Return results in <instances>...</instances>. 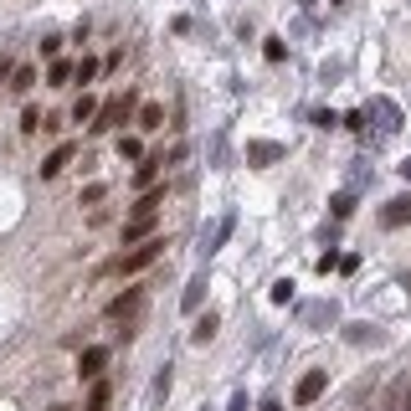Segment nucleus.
<instances>
[{"label": "nucleus", "instance_id": "nucleus-1", "mask_svg": "<svg viewBox=\"0 0 411 411\" xmlns=\"http://www.w3.org/2000/svg\"><path fill=\"white\" fill-rule=\"evenodd\" d=\"M165 257V236H144V242H128L114 263H108L103 273H119V278H134V273H144V268H155Z\"/></svg>", "mask_w": 411, "mask_h": 411}, {"label": "nucleus", "instance_id": "nucleus-2", "mask_svg": "<svg viewBox=\"0 0 411 411\" xmlns=\"http://www.w3.org/2000/svg\"><path fill=\"white\" fill-rule=\"evenodd\" d=\"M324 385H329V371H304L293 385V406H314L324 396Z\"/></svg>", "mask_w": 411, "mask_h": 411}, {"label": "nucleus", "instance_id": "nucleus-3", "mask_svg": "<svg viewBox=\"0 0 411 411\" xmlns=\"http://www.w3.org/2000/svg\"><path fill=\"white\" fill-rule=\"evenodd\" d=\"M128 119V98H108V103H98V114H93V134H108V128H114V124H124Z\"/></svg>", "mask_w": 411, "mask_h": 411}, {"label": "nucleus", "instance_id": "nucleus-4", "mask_svg": "<svg viewBox=\"0 0 411 411\" xmlns=\"http://www.w3.org/2000/svg\"><path fill=\"white\" fill-rule=\"evenodd\" d=\"M108 365V344H88V350L77 355V380H98Z\"/></svg>", "mask_w": 411, "mask_h": 411}, {"label": "nucleus", "instance_id": "nucleus-5", "mask_svg": "<svg viewBox=\"0 0 411 411\" xmlns=\"http://www.w3.org/2000/svg\"><path fill=\"white\" fill-rule=\"evenodd\" d=\"M139 304H144V288H124L119 298H108V309H103V314H108V319H134Z\"/></svg>", "mask_w": 411, "mask_h": 411}, {"label": "nucleus", "instance_id": "nucleus-6", "mask_svg": "<svg viewBox=\"0 0 411 411\" xmlns=\"http://www.w3.org/2000/svg\"><path fill=\"white\" fill-rule=\"evenodd\" d=\"M380 226L385 231H396V226H411V196H391L380 211Z\"/></svg>", "mask_w": 411, "mask_h": 411}, {"label": "nucleus", "instance_id": "nucleus-7", "mask_svg": "<svg viewBox=\"0 0 411 411\" xmlns=\"http://www.w3.org/2000/svg\"><path fill=\"white\" fill-rule=\"evenodd\" d=\"M72 155H77V144H72V139H67V144H57V149H52V155H47V160H41V180H57V175H62V170H67V165H72Z\"/></svg>", "mask_w": 411, "mask_h": 411}, {"label": "nucleus", "instance_id": "nucleus-8", "mask_svg": "<svg viewBox=\"0 0 411 411\" xmlns=\"http://www.w3.org/2000/svg\"><path fill=\"white\" fill-rule=\"evenodd\" d=\"M278 160H283V144H273V139L247 144V165H278Z\"/></svg>", "mask_w": 411, "mask_h": 411}, {"label": "nucleus", "instance_id": "nucleus-9", "mask_svg": "<svg viewBox=\"0 0 411 411\" xmlns=\"http://www.w3.org/2000/svg\"><path fill=\"white\" fill-rule=\"evenodd\" d=\"M160 165H165V155H144V160H139V170H134V185H139V190L160 185Z\"/></svg>", "mask_w": 411, "mask_h": 411}, {"label": "nucleus", "instance_id": "nucleus-10", "mask_svg": "<svg viewBox=\"0 0 411 411\" xmlns=\"http://www.w3.org/2000/svg\"><path fill=\"white\" fill-rule=\"evenodd\" d=\"M149 231H155V216H128V221H124V247L128 242H144Z\"/></svg>", "mask_w": 411, "mask_h": 411}, {"label": "nucleus", "instance_id": "nucleus-11", "mask_svg": "<svg viewBox=\"0 0 411 411\" xmlns=\"http://www.w3.org/2000/svg\"><path fill=\"white\" fill-rule=\"evenodd\" d=\"M139 128H144V134H160V128H165V103H144L139 108Z\"/></svg>", "mask_w": 411, "mask_h": 411}, {"label": "nucleus", "instance_id": "nucleus-12", "mask_svg": "<svg viewBox=\"0 0 411 411\" xmlns=\"http://www.w3.org/2000/svg\"><path fill=\"white\" fill-rule=\"evenodd\" d=\"M216 324H221L216 314H201V319H196V329H190V344H211V339H216Z\"/></svg>", "mask_w": 411, "mask_h": 411}, {"label": "nucleus", "instance_id": "nucleus-13", "mask_svg": "<svg viewBox=\"0 0 411 411\" xmlns=\"http://www.w3.org/2000/svg\"><path fill=\"white\" fill-rule=\"evenodd\" d=\"M231 226H236V216H221V221H216V231L206 236V247H201V252L211 257V252H216V247H221V242H226V236H231Z\"/></svg>", "mask_w": 411, "mask_h": 411}, {"label": "nucleus", "instance_id": "nucleus-14", "mask_svg": "<svg viewBox=\"0 0 411 411\" xmlns=\"http://www.w3.org/2000/svg\"><path fill=\"white\" fill-rule=\"evenodd\" d=\"M72 82V62H57L52 57V67H47V88H67Z\"/></svg>", "mask_w": 411, "mask_h": 411}, {"label": "nucleus", "instance_id": "nucleus-15", "mask_svg": "<svg viewBox=\"0 0 411 411\" xmlns=\"http://www.w3.org/2000/svg\"><path fill=\"white\" fill-rule=\"evenodd\" d=\"M11 88H16L21 98H26V93L36 88V67H11Z\"/></svg>", "mask_w": 411, "mask_h": 411}, {"label": "nucleus", "instance_id": "nucleus-16", "mask_svg": "<svg viewBox=\"0 0 411 411\" xmlns=\"http://www.w3.org/2000/svg\"><path fill=\"white\" fill-rule=\"evenodd\" d=\"M93 114H98V98H93V93H82V98L72 103V124H93Z\"/></svg>", "mask_w": 411, "mask_h": 411}, {"label": "nucleus", "instance_id": "nucleus-17", "mask_svg": "<svg viewBox=\"0 0 411 411\" xmlns=\"http://www.w3.org/2000/svg\"><path fill=\"white\" fill-rule=\"evenodd\" d=\"M108 401H114V385H108V380H98V385H93V396H88V406H82V411H108Z\"/></svg>", "mask_w": 411, "mask_h": 411}, {"label": "nucleus", "instance_id": "nucleus-18", "mask_svg": "<svg viewBox=\"0 0 411 411\" xmlns=\"http://www.w3.org/2000/svg\"><path fill=\"white\" fill-rule=\"evenodd\" d=\"M201 298H206V278H190V283H185V298H180V304H185V309H201Z\"/></svg>", "mask_w": 411, "mask_h": 411}, {"label": "nucleus", "instance_id": "nucleus-19", "mask_svg": "<svg viewBox=\"0 0 411 411\" xmlns=\"http://www.w3.org/2000/svg\"><path fill=\"white\" fill-rule=\"evenodd\" d=\"M98 67H103L98 57H82L77 67H72V82H93V77H98Z\"/></svg>", "mask_w": 411, "mask_h": 411}, {"label": "nucleus", "instance_id": "nucleus-20", "mask_svg": "<svg viewBox=\"0 0 411 411\" xmlns=\"http://www.w3.org/2000/svg\"><path fill=\"white\" fill-rule=\"evenodd\" d=\"M119 160H144V144H139L134 134H124V139H119Z\"/></svg>", "mask_w": 411, "mask_h": 411}, {"label": "nucleus", "instance_id": "nucleus-21", "mask_svg": "<svg viewBox=\"0 0 411 411\" xmlns=\"http://www.w3.org/2000/svg\"><path fill=\"white\" fill-rule=\"evenodd\" d=\"M350 216H355V196L344 190V196H334V221H350Z\"/></svg>", "mask_w": 411, "mask_h": 411}, {"label": "nucleus", "instance_id": "nucleus-22", "mask_svg": "<svg viewBox=\"0 0 411 411\" xmlns=\"http://www.w3.org/2000/svg\"><path fill=\"white\" fill-rule=\"evenodd\" d=\"M103 196H108V185H103V180H93V185H88V190H82V196H77V201H82V206H98Z\"/></svg>", "mask_w": 411, "mask_h": 411}, {"label": "nucleus", "instance_id": "nucleus-23", "mask_svg": "<svg viewBox=\"0 0 411 411\" xmlns=\"http://www.w3.org/2000/svg\"><path fill=\"white\" fill-rule=\"evenodd\" d=\"M41 128V108H26V114H21V134H36Z\"/></svg>", "mask_w": 411, "mask_h": 411}, {"label": "nucleus", "instance_id": "nucleus-24", "mask_svg": "<svg viewBox=\"0 0 411 411\" xmlns=\"http://www.w3.org/2000/svg\"><path fill=\"white\" fill-rule=\"evenodd\" d=\"M57 52H62V36H41V57H47V62H52Z\"/></svg>", "mask_w": 411, "mask_h": 411}, {"label": "nucleus", "instance_id": "nucleus-25", "mask_svg": "<svg viewBox=\"0 0 411 411\" xmlns=\"http://www.w3.org/2000/svg\"><path fill=\"white\" fill-rule=\"evenodd\" d=\"M263 57H268V62H283V57H288V47H283V41H268Z\"/></svg>", "mask_w": 411, "mask_h": 411}, {"label": "nucleus", "instance_id": "nucleus-26", "mask_svg": "<svg viewBox=\"0 0 411 411\" xmlns=\"http://www.w3.org/2000/svg\"><path fill=\"white\" fill-rule=\"evenodd\" d=\"M350 339H355V344H360V339H380V334H376V329H371V324H350Z\"/></svg>", "mask_w": 411, "mask_h": 411}, {"label": "nucleus", "instance_id": "nucleus-27", "mask_svg": "<svg viewBox=\"0 0 411 411\" xmlns=\"http://www.w3.org/2000/svg\"><path fill=\"white\" fill-rule=\"evenodd\" d=\"M293 298V283H273V304H288Z\"/></svg>", "mask_w": 411, "mask_h": 411}, {"label": "nucleus", "instance_id": "nucleus-28", "mask_svg": "<svg viewBox=\"0 0 411 411\" xmlns=\"http://www.w3.org/2000/svg\"><path fill=\"white\" fill-rule=\"evenodd\" d=\"M155 396H170V365H165V371L155 376Z\"/></svg>", "mask_w": 411, "mask_h": 411}, {"label": "nucleus", "instance_id": "nucleus-29", "mask_svg": "<svg viewBox=\"0 0 411 411\" xmlns=\"http://www.w3.org/2000/svg\"><path fill=\"white\" fill-rule=\"evenodd\" d=\"M231 411H247V391H236V396H231Z\"/></svg>", "mask_w": 411, "mask_h": 411}, {"label": "nucleus", "instance_id": "nucleus-30", "mask_svg": "<svg viewBox=\"0 0 411 411\" xmlns=\"http://www.w3.org/2000/svg\"><path fill=\"white\" fill-rule=\"evenodd\" d=\"M263 411H283V401H278V396H268V401H263Z\"/></svg>", "mask_w": 411, "mask_h": 411}, {"label": "nucleus", "instance_id": "nucleus-31", "mask_svg": "<svg viewBox=\"0 0 411 411\" xmlns=\"http://www.w3.org/2000/svg\"><path fill=\"white\" fill-rule=\"evenodd\" d=\"M401 180H411V160H406V165H401Z\"/></svg>", "mask_w": 411, "mask_h": 411}, {"label": "nucleus", "instance_id": "nucleus-32", "mask_svg": "<svg viewBox=\"0 0 411 411\" xmlns=\"http://www.w3.org/2000/svg\"><path fill=\"white\" fill-rule=\"evenodd\" d=\"M52 411H67V406H52Z\"/></svg>", "mask_w": 411, "mask_h": 411}, {"label": "nucleus", "instance_id": "nucleus-33", "mask_svg": "<svg viewBox=\"0 0 411 411\" xmlns=\"http://www.w3.org/2000/svg\"><path fill=\"white\" fill-rule=\"evenodd\" d=\"M406 411H411V396H406Z\"/></svg>", "mask_w": 411, "mask_h": 411}]
</instances>
